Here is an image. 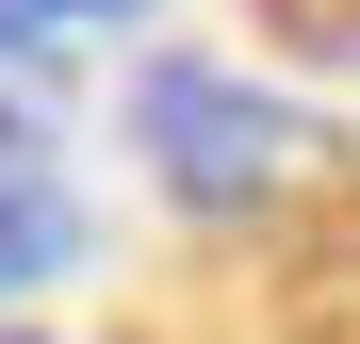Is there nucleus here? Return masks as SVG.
<instances>
[{
  "mask_svg": "<svg viewBox=\"0 0 360 344\" xmlns=\"http://www.w3.org/2000/svg\"><path fill=\"white\" fill-rule=\"evenodd\" d=\"M131 132H148V164H164L197 213H246V197H278V164H295V115H278V98H246L229 66H148Z\"/></svg>",
  "mask_w": 360,
  "mask_h": 344,
  "instance_id": "nucleus-1",
  "label": "nucleus"
},
{
  "mask_svg": "<svg viewBox=\"0 0 360 344\" xmlns=\"http://www.w3.org/2000/svg\"><path fill=\"white\" fill-rule=\"evenodd\" d=\"M82 262V197L49 181L33 148H0V295H33V279H66Z\"/></svg>",
  "mask_w": 360,
  "mask_h": 344,
  "instance_id": "nucleus-2",
  "label": "nucleus"
},
{
  "mask_svg": "<svg viewBox=\"0 0 360 344\" xmlns=\"http://www.w3.org/2000/svg\"><path fill=\"white\" fill-rule=\"evenodd\" d=\"M49 17H82V0H0V49H17V33H49Z\"/></svg>",
  "mask_w": 360,
  "mask_h": 344,
  "instance_id": "nucleus-3",
  "label": "nucleus"
}]
</instances>
